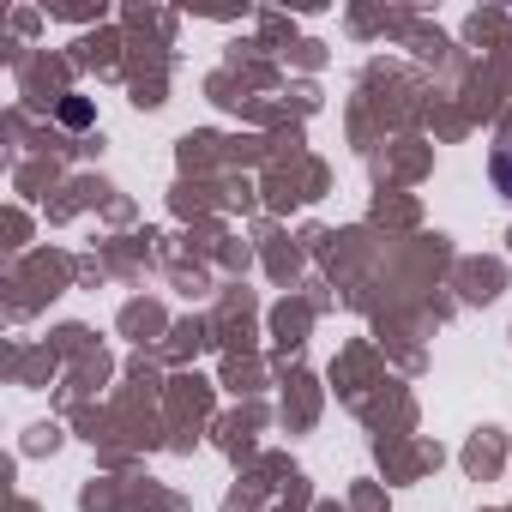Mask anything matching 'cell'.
<instances>
[{
	"instance_id": "cell-1",
	"label": "cell",
	"mask_w": 512,
	"mask_h": 512,
	"mask_svg": "<svg viewBox=\"0 0 512 512\" xmlns=\"http://www.w3.org/2000/svg\"><path fill=\"white\" fill-rule=\"evenodd\" d=\"M488 169H494V187H500V193L512 199V133H506V139L494 145V163H488Z\"/></svg>"
}]
</instances>
